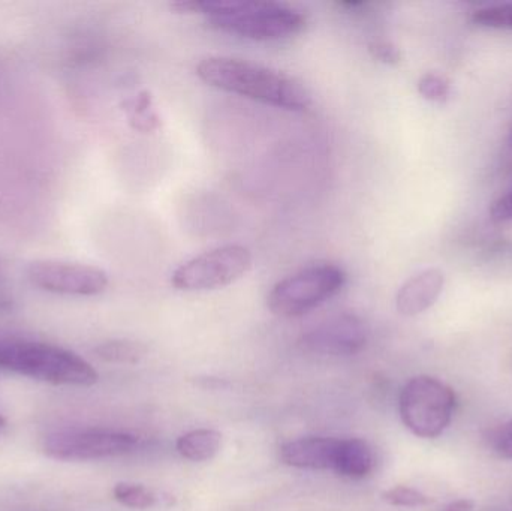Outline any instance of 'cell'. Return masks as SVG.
Listing matches in <instances>:
<instances>
[{"label": "cell", "mask_w": 512, "mask_h": 511, "mask_svg": "<svg viewBox=\"0 0 512 511\" xmlns=\"http://www.w3.org/2000/svg\"><path fill=\"white\" fill-rule=\"evenodd\" d=\"M375 467V456L372 447L360 438H348L340 443L339 461H337V476L346 479L360 480L369 476Z\"/></svg>", "instance_id": "12"}, {"label": "cell", "mask_w": 512, "mask_h": 511, "mask_svg": "<svg viewBox=\"0 0 512 511\" xmlns=\"http://www.w3.org/2000/svg\"><path fill=\"white\" fill-rule=\"evenodd\" d=\"M137 444V438L125 432L66 429L45 438L44 452L56 461H95L128 455Z\"/></svg>", "instance_id": "7"}, {"label": "cell", "mask_w": 512, "mask_h": 511, "mask_svg": "<svg viewBox=\"0 0 512 511\" xmlns=\"http://www.w3.org/2000/svg\"><path fill=\"white\" fill-rule=\"evenodd\" d=\"M366 342V326L351 314L330 318L301 338L304 350L325 356H352L360 353Z\"/></svg>", "instance_id": "9"}, {"label": "cell", "mask_w": 512, "mask_h": 511, "mask_svg": "<svg viewBox=\"0 0 512 511\" xmlns=\"http://www.w3.org/2000/svg\"><path fill=\"white\" fill-rule=\"evenodd\" d=\"M170 8L176 14H200L201 2H197V0H177V2L170 3Z\"/></svg>", "instance_id": "23"}, {"label": "cell", "mask_w": 512, "mask_h": 511, "mask_svg": "<svg viewBox=\"0 0 512 511\" xmlns=\"http://www.w3.org/2000/svg\"><path fill=\"white\" fill-rule=\"evenodd\" d=\"M472 21L478 26L512 30V3H501V5L478 9L472 15Z\"/></svg>", "instance_id": "17"}, {"label": "cell", "mask_w": 512, "mask_h": 511, "mask_svg": "<svg viewBox=\"0 0 512 511\" xmlns=\"http://www.w3.org/2000/svg\"><path fill=\"white\" fill-rule=\"evenodd\" d=\"M444 282V273L438 269H426L412 276L397 293V311L405 317L423 314L441 296Z\"/></svg>", "instance_id": "11"}, {"label": "cell", "mask_w": 512, "mask_h": 511, "mask_svg": "<svg viewBox=\"0 0 512 511\" xmlns=\"http://www.w3.org/2000/svg\"><path fill=\"white\" fill-rule=\"evenodd\" d=\"M5 426H6V420L3 419L2 416H0V431H3V429H5Z\"/></svg>", "instance_id": "26"}, {"label": "cell", "mask_w": 512, "mask_h": 511, "mask_svg": "<svg viewBox=\"0 0 512 511\" xmlns=\"http://www.w3.org/2000/svg\"><path fill=\"white\" fill-rule=\"evenodd\" d=\"M129 119L138 131L149 132L159 126V116L152 107L149 93L143 92L128 104Z\"/></svg>", "instance_id": "16"}, {"label": "cell", "mask_w": 512, "mask_h": 511, "mask_svg": "<svg viewBox=\"0 0 512 511\" xmlns=\"http://www.w3.org/2000/svg\"><path fill=\"white\" fill-rule=\"evenodd\" d=\"M12 308V299L5 293V291L0 290V312L9 311Z\"/></svg>", "instance_id": "25"}, {"label": "cell", "mask_w": 512, "mask_h": 511, "mask_svg": "<svg viewBox=\"0 0 512 511\" xmlns=\"http://www.w3.org/2000/svg\"><path fill=\"white\" fill-rule=\"evenodd\" d=\"M200 14L216 29L252 41H279L306 26L300 11L270 0H206Z\"/></svg>", "instance_id": "3"}, {"label": "cell", "mask_w": 512, "mask_h": 511, "mask_svg": "<svg viewBox=\"0 0 512 511\" xmlns=\"http://www.w3.org/2000/svg\"><path fill=\"white\" fill-rule=\"evenodd\" d=\"M252 267V254L242 245H227L204 252L177 267L171 284L180 291H209L239 281Z\"/></svg>", "instance_id": "6"}, {"label": "cell", "mask_w": 512, "mask_h": 511, "mask_svg": "<svg viewBox=\"0 0 512 511\" xmlns=\"http://www.w3.org/2000/svg\"><path fill=\"white\" fill-rule=\"evenodd\" d=\"M0 369L53 386L90 387L99 375L83 357L47 342L0 330Z\"/></svg>", "instance_id": "2"}, {"label": "cell", "mask_w": 512, "mask_h": 511, "mask_svg": "<svg viewBox=\"0 0 512 511\" xmlns=\"http://www.w3.org/2000/svg\"><path fill=\"white\" fill-rule=\"evenodd\" d=\"M197 75L216 89L283 110L303 111L312 104V95L297 78L248 60L206 57L198 63Z\"/></svg>", "instance_id": "1"}, {"label": "cell", "mask_w": 512, "mask_h": 511, "mask_svg": "<svg viewBox=\"0 0 512 511\" xmlns=\"http://www.w3.org/2000/svg\"><path fill=\"white\" fill-rule=\"evenodd\" d=\"M26 275L33 287L63 296H98L110 282L99 267L54 260L33 261L27 266Z\"/></svg>", "instance_id": "8"}, {"label": "cell", "mask_w": 512, "mask_h": 511, "mask_svg": "<svg viewBox=\"0 0 512 511\" xmlns=\"http://www.w3.org/2000/svg\"><path fill=\"white\" fill-rule=\"evenodd\" d=\"M340 443L337 438L306 437L280 447V461L297 470L336 471Z\"/></svg>", "instance_id": "10"}, {"label": "cell", "mask_w": 512, "mask_h": 511, "mask_svg": "<svg viewBox=\"0 0 512 511\" xmlns=\"http://www.w3.org/2000/svg\"><path fill=\"white\" fill-rule=\"evenodd\" d=\"M511 146H512V132H511Z\"/></svg>", "instance_id": "27"}, {"label": "cell", "mask_w": 512, "mask_h": 511, "mask_svg": "<svg viewBox=\"0 0 512 511\" xmlns=\"http://www.w3.org/2000/svg\"><path fill=\"white\" fill-rule=\"evenodd\" d=\"M345 282V272L334 264L307 267L277 282L267 306L277 317H301L336 296Z\"/></svg>", "instance_id": "4"}, {"label": "cell", "mask_w": 512, "mask_h": 511, "mask_svg": "<svg viewBox=\"0 0 512 511\" xmlns=\"http://www.w3.org/2000/svg\"><path fill=\"white\" fill-rule=\"evenodd\" d=\"M222 447V435L213 429H197L177 440L176 449L183 459L192 462L212 461Z\"/></svg>", "instance_id": "13"}, {"label": "cell", "mask_w": 512, "mask_h": 511, "mask_svg": "<svg viewBox=\"0 0 512 511\" xmlns=\"http://www.w3.org/2000/svg\"><path fill=\"white\" fill-rule=\"evenodd\" d=\"M492 218L498 222H507L512 219V189L507 194L502 195L499 200L495 201L493 204L492 210Z\"/></svg>", "instance_id": "22"}, {"label": "cell", "mask_w": 512, "mask_h": 511, "mask_svg": "<svg viewBox=\"0 0 512 511\" xmlns=\"http://www.w3.org/2000/svg\"><path fill=\"white\" fill-rule=\"evenodd\" d=\"M113 497L117 503L129 509H150L158 503L155 492L150 491L146 486L134 485V483H117L113 489Z\"/></svg>", "instance_id": "15"}, {"label": "cell", "mask_w": 512, "mask_h": 511, "mask_svg": "<svg viewBox=\"0 0 512 511\" xmlns=\"http://www.w3.org/2000/svg\"><path fill=\"white\" fill-rule=\"evenodd\" d=\"M418 92L427 101L444 104L450 98V81L442 77V75L429 72V74L423 75L420 81H418Z\"/></svg>", "instance_id": "19"}, {"label": "cell", "mask_w": 512, "mask_h": 511, "mask_svg": "<svg viewBox=\"0 0 512 511\" xmlns=\"http://www.w3.org/2000/svg\"><path fill=\"white\" fill-rule=\"evenodd\" d=\"M370 54L385 65H396L402 59L399 48L387 41H375L369 45Z\"/></svg>", "instance_id": "20"}, {"label": "cell", "mask_w": 512, "mask_h": 511, "mask_svg": "<svg viewBox=\"0 0 512 511\" xmlns=\"http://www.w3.org/2000/svg\"><path fill=\"white\" fill-rule=\"evenodd\" d=\"M453 389L432 377H415L406 383L399 398L403 425L420 438L439 437L453 419Z\"/></svg>", "instance_id": "5"}, {"label": "cell", "mask_w": 512, "mask_h": 511, "mask_svg": "<svg viewBox=\"0 0 512 511\" xmlns=\"http://www.w3.org/2000/svg\"><path fill=\"white\" fill-rule=\"evenodd\" d=\"M382 500L390 506L406 507V509H417V507H426L433 503L432 498L417 489L408 488V486H396V488L382 492Z\"/></svg>", "instance_id": "18"}, {"label": "cell", "mask_w": 512, "mask_h": 511, "mask_svg": "<svg viewBox=\"0 0 512 511\" xmlns=\"http://www.w3.org/2000/svg\"><path fill=\"white\" fill-rule=\"evenodd\" d=\"M475 504L471 500H457L453 503L447 504L442 511H472Z\"/></svg>", "instance_id": "24"}, {"label": "cell", "mask_w": 512, "mask_h": 511, "mask_svg": "<svg viewBox=\"0 0 512 511\" xmlns=\"http://www.w3.org/2000/svg\"><path fill=\"white\" fill-rule=\"evenodd\" d=\"M493 444L502 458L512 459V420L496 431Z\"/></svg>", "instance_id": "21"}, {"label": "cell", "mask_w": 512, "mask_h": 511, "mask_svg": "<svg viewBox=\"0 0 512 511\" xmlns=\"http://www.w3.org/2000/svg\"><path fill=\"white\" fill-rule=\"evenodd\" d=\"M99 359L108 363H122V365H135L146 356L147 348L140 342L128 339H114L98 345L95 350Z\"/></svg>", "instance_id": "14"}]
</instances>
